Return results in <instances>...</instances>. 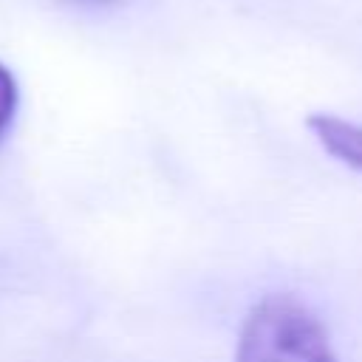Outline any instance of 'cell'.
I'll return each mask as SVG.
<instances>
[{"mask_svg": "<svg viewBox=\"0 0 362 362\" xmlns=\"http://www.w3.org/2000/svg\"><path fill=\"white\" fill-rule=\"evenodd\" d=\"M235 362H337L322 320L294 294L274 291L240 325Z\"/></svg>", "mask_w": 362, "mask_h": 362, "instance_id": "6da1fadb", "label": "cell"}, {"mask_svg": "<svg viewBox=\"0 0 362 362\" xmlns=\"http://www.w3.org/2000/svg\"><path fill=\"white\" fill-rule=\"evenodd\" d=\"M305 124L325 153H331L337 161L348 164L351 170L362 173V124L331 113H311Z\"/></svg>", "mask_w": 362, "mask_h": 362, "instance_id": "7a4b0ae2", "label": "cell"}, {"mask_svg": "<svg viewBox=\"0 0 362 362\" xmlns=\"http://www.w3.org/2000/svg\"><path fill=\"white\" fill-rule=\"evenodd\" d=\"M17 99H20V93H17V82H14L11 71L6 65H0V133L11 124V119L17 113Z\"/></svg>", "mask_w": 362, "mask_h": 362, "instance_id": "3957f363", "label": "cell"}, {"mask_svg": "<svg viewBox=\"0 0 362 362\" xmlns=\"http://www.w3.org/2000/svg\"><path fill=\"white\" fill-rule=\"evenodd\" d=\"M90 3H107V0H90Z\"/></svg>", "mask_w": 362, "mask_h": 362, "instance_id": "277c9868", "label": "cell"}]
</instances>
